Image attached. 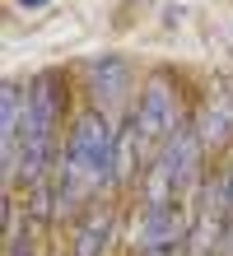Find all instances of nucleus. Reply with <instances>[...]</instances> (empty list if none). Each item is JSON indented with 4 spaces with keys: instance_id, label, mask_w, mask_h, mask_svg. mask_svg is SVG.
<instances>
[{
    "instance_id": "4",
    "label": "nucleus",
    "mask_w": 233,
    "mask_h": 256,
    "mask_svg": "<svg viewBox=\"0 0 233 256\" xmlns=\"http://www.w3.org/2000/svg\"><path fill=\"white\" fill-rule=\"evenodd\" d=\"M191 126H196V135H200V144H205V154L233 144V84L205 88L200 108L191 112Z\"/></svg>"
},
{
    "instance_id": "3",
    "label": "nucleus",
    "mask_w": 233,
    "mask_h": 256,
    "mask_svg": "<svg viewBox=\"0 0 233 256\" xmlns=\"http://www.w3.org/2000/svg\"><path fill=\"white\" fill-rule=\"evenodd\" d=\"M191 238V214L182 205H140V219H135V242L140 252L149 247H186Z\"/></svg>"
},
{
    "instance_id": "6",
    "label": "nucleus",
    "mask_w": 233,
    "mask_h": 256,
    "mask_svg": "<svg viewBox=\"0 0 233 256\" xmlns=\"http://www.w3.org/2000/svg\"><path fill=\"white\" fill-rule=\"evenodd\" d=\"M140 256H186V252H177V247H149V252H140Z\"/></svg>"
},
{
    "instance_id": "5",
    "label": "nucleus",
    "mask_w": 233,
    "mask_h": 256,
    "mask_svg": "<svg viewBox=\"0 0 233 256\" xmlns=\"http://www.w3.org/2000/svg\"><path fill=\"white\" fill-rule=\"evenodd\" d=\"M112 228H117V214H112V200H89L70 224V252L75 256H103L107 242H112Z\"/></svg>"
},
{
    "instance_id": "7",
    "label": "nucleus",
    "mask_w": 233,
    "mask_h": 256,
    "mask_svg": "<svg viewBox=\"0 0 233 256\" xmlns=\"http://www.w3.org/2000/svg\"><path fill=\"white\" fill-rule=\"evenodd\" d=\"M14 5H19V10H47L52 0H14Z\"/></svg>"
},
{
    "instance_id": "1",
    "label": "nucleus",
    "mask_w": 233,
    "mask_h": 256,
    "mask_svg": "<svg viewBox=\"0 0 233 256\" xmlns=\"http://www.w3.org/2000/svg\"><path fill=\"white\" fill-rule=\"evenodd\" d=\"M131 122L140 130V140L149 144V154H159V144L168 135H177L191 116H186V98L173 70H149L145 84H140V98L131 108Z\"/></svg>"
},
{
    "instance_id": "2",
    "label": "nucleus",
    "mask_w": 233,
    "mask_h": 256,
    "mask_svg": "<svg viewBox=\"0 0 233 256\" xmlns=\"http://www.w3.org/2000/svg\"><path fill=\"white\" fill-rule=\"evenodd\" d=\"M84 94H89V108H98L103 116H112V122L131 116L135 98H140V88H135V66H131L121 52L93 56V61H84Z\"/></svg>"
}]
</instances>
